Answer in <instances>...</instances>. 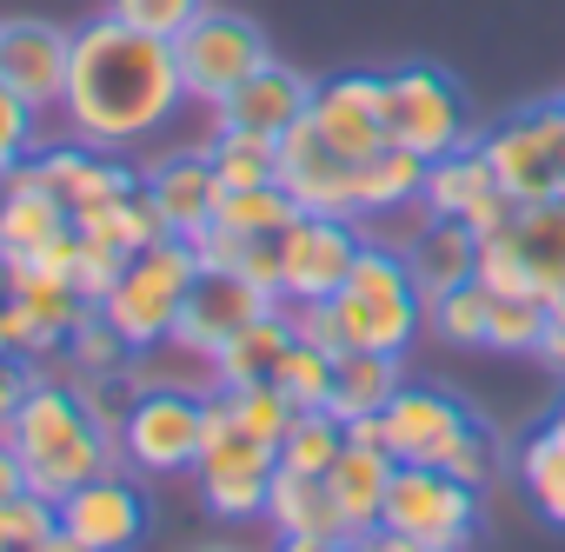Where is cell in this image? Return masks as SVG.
<instances>
[{"mask_svg": "<svg viewBox=\"0 0 565 552\" xmlns=\"http://www.w3.org/2000/svg\"><path fill=\"white\" fill-rule=\"evenodd\" d=\"M472 426H479V413L466 400L439 393V386H399L380 413L393 466H452V453Z\"/></svg>", "mask_w": 565, "mask_h": 552, "instance_id": "4fadbf2b", "label": "cell"}, {"mask_svg": "<svg viewBox=\"0 0 565 552\" xmlns=\"http://www.w3.org/2000/svg\"><path fill=\"white\" fill-rule=\"evenodd\" d=\"M67 226H74V213L47 193L41 160L28 153L21 167H8V193H0V259H8V266H34Z\"/></svg>", "mask_w": 565, "mask_h": 552, "instance_id": "ffe728a7", "label": "cell"}, {"mask_svg": "<svg viewBox=\"0 0 565 552\" xmlns=\"http://www.w3.org/2000/svg\"><path fill=\"white\" fill-rule=\"evenodd\" d=\"M499 233H505V246H512V259H519V273H525V287H532L545 307L565 300V200L519 206Z\"/></svg>", "mask_w": 565, "mask_h": 552, "instance_id": "cb8c5ba5", "label": "cell"}, {"mask_svg": "<svg viewBox=\"0 0 565 552\" xmlns=\"http://www.w3.org/2000/svg\"><path fill=\"white\" fill-rule=\"evenodd\" d=\"M200 552H246V545H200Z\"/></svg>", "mask_w": 565, "mask_h": 552, "instance_id": "f5cc1de1", "label": "cell"}, {"mask_svg": "<svg viewBox=\"0 0 565 552\" xmlns=\"http://www.w3.org/2000/svg\"><path fill=\"white\" fill-rule=\"evenodd\" d=\"M41 552H87V545H81V539H67V532H54V539H47Z\"/></svg>", "mask_w": 565, "mask_h": 552, "instance_id": "681fc988", "label": "cell"}, {"mask_svg": "<svg viewBox=\"0 0 565 552\" xmlns=\"http://www.w3.org/2000/svg\"><path fill=\"white\" fill-rule=\"evenodd\" d=\"M333 367H340V360H333L327 347H313V340H300V333H294V347H287V360H279L273 386L287 393L300 413H320V406L333 400Z\"/></svg>", "mask_w": 565, "mask_h": 552, "instance_id": "8d00e7d4", "label": "cell"}, {"mask_svg": "<svg viewBox=\"0 0 565 552\" xmlns=\"http://www.w3.org/2000/svg\"><path fill=\"white\" fill-rule=\"evenodd\" d=\"M8 492H28V473H21V459H14V446H8V433H0V499Z\"/></svg>", "mask_w": 565, "mask_h": 552, "instance_id": "7dc6e473", "label": "cell"}, {"mask_svg": "<svg viewBox=\"0 0 565 552\" xmlns=\"http://www.w3.org/2000/svg\"><path fill=\"white\" fill-rule=\"evenodd\" d=\"M206 160L220 173V187H266L273 180V140L266 134H239V127H213L206 134Z\"/></svg>", "mask_w": 565, "mask_h": 552, "instance_id": "e575fe53", "label": "cell"}, {"mask_svg": "<svg viewBox=\"0 0 565 552\" xmlns=\"http://www.w3.org/2000/svg\"><path fill=\"white\" fill-rule=\"evenodd\" d=\"M499 466H505V446H499V433L479 420V426L459 439V453H452V466H446V473H452V479H466L472 492H486V486L499 479Z\"/></svg>", "mask_w": 565, "mask_h": 552, "instance_id": "ee69618b", "label": "cell"}, {"mask_svg": "<svg viewBox=\"0 0 565 552\" xmlns=\"http://www.w3.org/2000/svg\"><path fill=\"white\" fill-rule=\"evenodd\" d=\"M127 360H134V347L100 320V307L87 314V327L67 340V353L54 360V367H41V373H127Z\"/></svg>", "mask_w": 565, "mask_h": 552, "instance_id": "f35d334b", "label": "cell"}, {"mask_svg": "<svg viewBox=\"0 0 565 552\" xmlns=\"http://www.w3.org/2000/svg\"><path fill=\"white\" fill-rule=\"evenodd\" d=\"M173 54H180L186 100H200V107H220L226 94H239V87L273 61L266 34H259L253 21H239V14H220V8H206V14L173 41Z\"/></svg>", "mask_w": 565, "mask_h": 552, "instance_id": "30bf717a", "label": "cell"}, {"mask_svg": "<svg viewBox=\"0 0 565 552\" xmlns=\"http://www.w3.org/2000/svg\"><path fill=\"white\" fill-rule=\"evenodd\" d=\"M206 439V400L200 393H140L120 426V459L140 479H180L193 473Z\"/></svg>", "mask_w": 565, "mask_h": 552, "instance_id": "7c38bea8", "label": "cell"}, {"mask_svg": "<svg viewBox=\"0 0 565 552\" xmlns=\"http://www.w3.org/2000/svg\"><path fill=\"white\" fill-rule=\"evenodd\" d=\"M333 153L366 160L386 147V120H380V74H340L327 87H313V114H307Z\"/></svg>", "mask_w": 565, "mask_h": 552, "instance_id": "603a6c76", "label": "cell"}, {"mask_svg": "<svg viewBox=\"0 0 565 552\" xmlns=\"http://www.w3.org/2000/svg\"><path fill=\"white\" fill-rule=\"evenodd\" d=\"M558 386H565V300H552L545 307V333H539V353H532Z\"/></svg>", "mask_w": 565, "mask_h": 552, "instance_id": "bcb514c9", "label": "cell"}, {"mask_svg": "<svg viewBox=\"0 0 565 552\" xmlns=\"http://www.w3.org/2000/svg\"><path fill=\"white\" fill-rule=\"evenodd\" d=\"M419 206H426L433 220H459V226H472L479 240L499 233V226L519 213L512 193L492 180V160H486L479 140H466V147L426 160V193H419Z\"/></svg>", "mask_w": 565, "mask_h": 552, "instance_id": "9a60e30c", "label": "cell"}, {"mask_svg": "<svg viewBox=\"0 0 565 552\" xmlns=\"http://www.w3.org/2000/svg\"><path fill=\"white\" fill-rule=\"evenodd\" d=\"M34 160H41L47 193H54L67 213H87V206H100V200L140 187V173H134L114 147H94V140H61V147H41Z\"/></svg>", "mask_w": 565, "mask_h": 552, "instance_id": "7402d4cb", "label": "cell"}, {"mask_svg": "<svg viewBox=\"0 0 565 552\" xmlns=\"http://www.w3.org/2000/svg\"><path fill=\"white\" fill-rule=\"evenodd\" d=\"M226 406H233V420H239L246 433H259L266 446L287 439V426H294V413H300L287 393L273 386V380H266V386H233V393H226Z\"/></svg>", "mask_w": 565, "mask_h": 552, "instance_id": "60d3db41", "label": "cell"}, {"mask_svg": "<svg viewBox=\"0 0 565 552\" xmlns=\"http://www.w3.org/2000/svg\"><path fill=\"white\" fill-rule=\"evenodd\" d=\"M294 213H300L294 193L279 187V180H266V187H233V193H220L213 226H226V233H287Z\"/></svg>", "mask_w": 565, "mask_h": 552, "instance_id": "d6a6232c", "label": "cell"}, {"mask_svg": "<svg viewBox=\"0 0 565 552\" xmlns=\"http://www.w3.org/2000/svg\"><path fill=\"white\" fill-rule=\"evenodd\" d=\"M419 193H426V160L419 153H406V147H380V153H366V160H353V220L366 226V220H386V213H399V206H419Z\"/></svg>", "mask_w": 565, "mask_h": 552, "instance_id": "484cf974", "label": "cell"}, {"mask_svg": "<svg viewBox=\"0 0 565 552\" xmlns=\"http://www.w3.org/2000/svg\"><path fill=\"white\" fill-rule=\"evenodd\" d=\"M0 314H8V340H14L21 360L54 367L67 353V340L87 327L94 300H81L47 266H8V300H0Z\"/></svg>", "mask_w": 565, "mask_h": 552, "instance_id": "8fae6325", "label": "cell"}, {"mask_svg": "<svg viewBox=\"0 0 565 552\" xmlns=\"http://www.w3.org/2000/svg\"><path fill=\"white\" fill-rule=\"evenodd\" d=\"M294 333L327 347L333 360L340 353H406L426 327V300L413 287V273H406V253L366 240L353 273H347V287L333 300H307V307H287Z\"/></svg>", "mask_w": 565, "mask_h": 552, "instance_id": "7a4b0ae2", "label": "cell"}, {"mask_svg": "<svg viewBox=\"0 0 565 552\" xmlns=\"http://www.w3.org/2000/svg\"><path fill=\"white\" fill-rule=\"evenodd\" d=\"M61 532V506L41 492H8L0 499V552H41Z\"/></svg>", "mask_w": 565, "mask_h": 552, "instance_id": "ab89813d", "label": "cell"}, {"mask_svg": "<svg viewBox=\"0 0 565 552\" xmlns=\"http://www.w3.org/2000/svg\"><path fill=\"white\" fill-rule=\"evenodd\" d=\"M366 246L360 220L340 213H294V226L279 233V307H307V300H333L347 287V273Z\"/></svg>", "mask_w": 565, "mask_h": 552, "instance_id": "9c48e42d", "label": "cell"}, {"mask_svg": "<svg viewBox=\"0 0 565 552\" xmlns=\"http://www.w3.org/2000/svg\"><path fill=\"white\" fill-rule=\"evenodd\" d=\"M193 273H200V253H193V240H153V246H140L127 266H120V280H114V294L100 300V320L140 353V347H160V340H173V327H180V307H186V287H193Z\"/></svg>", "mask_w": 565, "mask_h": 552, "instance_id": "277c9868", "label": "cell"}, {"mask_svg": "<svg viewBox=\"0 0 565 552\" xmlns=\"http://www.w3.org/2000/svg\"><path fill=\"white\" fill-rule=\"evenodd\" d=\"M0 353H14V340H8V314H0Z\"/></svg>", "mask_w": 565, "mask_h": 552, "instance_id": "f907efd6", "label": "cell"}, {"mask_svg": "<svg viewBox=\"0 0 565 552\" xmlns=\"http://www.w3.org/2000/svg\"><path fill=\"white\" fill-rule=\"evenodd\" d=\"M486 314H492V294L479 280H466V287H446L426 300V333L446 347H486Z\"/></svg>", "mask_w": 565, "mask_h": 552, "instance_id": "836d02e7", "label": "cell"}, {"mask_svg": "<svg viewBox=\"0 0 565 552\" xmlns=\"http://www.w3.org/2000/svg\"><path fill=\"white\" fill-rule=\"evenodd\" d=\"M273 473H279V446H266L259 433H246L233 420L226 393H213L206 400V439H200V459H193V486H200L206 512L226 519V526L266 519Z\"/></svg>", "mask_w": 565, "mask_h": 552, "instance_id": "5b68a950", "label": "cell"}, {"mask_svg": "<svg viewBox=\"0 0 565 552\" xmlns=\"http://www.w3.org/2000/svg\"><path fill=\"white\" fill-rule=\"evenodd\" d=\"M479 147H486V160H492V180L512 193V206L565 200V100L519 107V114L499 120Z\"/></svg>", "mask_w": 565, "mask_h": 552, "instance_id": "52a82bcc", "label": "cell"}, {"mask_svg": "<svg viewBox=\"0 0 565 552\" xmlns=\"http://www.w3.org/2000/svg\"><path fill=\"white\" fill-rule=\"evenodd\" d=\"M0 433H8V446H14V459H21V473H28V492H41V499H54V506H61L74 486H87V479L127 466V459H120V433H107V426L81 406V393H74L61 373H41L34 393L14 406V420L0 426Z\"/></svg>", "mask_w": 565, "mask_h": 552, "instance_id": "3957f363", "label": "cell"}, {"mask_svg": "<svg viewBox=\"0 0 565 552\" xmlns=\"http://www.w3.org/2000/svg\"><path fill=\"white\" fill-rule=\"evenodd\" d=\"M472 266H479V233L459 226V220H426L413 233V246H406V273H413L419 300H433L446 287H466Z\"/></svg>", "mask_w": 565, "mask_h": 552, "instance_id": "4316f807", "label": "cell"}, {"mask_svg": "<svg viewBox=\"0 0 565 552\" xmlns=\"http://www.w3.org/2000/svg\"><path fill=\"white\" fill-rule=\"evenodd\" d=\"M147 526H153V506H147L134 466H114L61 499V532L81 539L87 552H140Z\"/></svg>", "mask_w": 565, "mask_h": 552, "instance_id": "5bb4252c", "label": "cell"}, {"mask_svg": "<svg viewBox=\"0 0 565 552\" xmlns=\"http://www.w3.org/2000/svg\"><path fill=\"white\" fill-rule=\"evenodd\" d=\"M28 153H41V107H28L0 81V167H21Z\"/></svg>", "mask_w": 565, "mask_h": 552, "instance_id": "7bdbcfd3", "label": "cell"}, {"mask_svg": "<svg viewBox=\"0 0 565 552\" xmlns=\"http://www.w3.org/2000/svg\"><path fill=\"white\" fill-rule=\"evenodd\" d=\"M266 526H273V539H294V532L340 539V545L353 539V532H347V512H340V499H333V486H327V479H313V473H287V466L273 473Z\"/></svg>", "mask_w": 565, "mask_h": 552, "instance_id": "d4e9b609", "label": "cell"}, {"mask_svg": "<svg viewBox=\"0 0 565 552\" xmlns=\"http://www.w3.org/2000/svg\"><path fill=\"white\" fill-rule=\"evenodd\" d=\"M74 226H81L87 240H107V246H120V253H140V246L167 240V226H160V213H153L147 187H127V193H114V200H100V206L74 213Z\"/></svg>", "mask_w": 565, "mask_h": 552, "instance_id": "1f68e13d", "label": "cell"}, {"mask_svg": "<svg viewBox=\"0 0 565 552\" xmlns=\"http://www.w3.org/2000/svg\"><path fill=\"white\" fill-rule=\"evenodd\" d=\"M0 193H8V167H0Z\"/></svg>", "mask_w": 565, "mask_h": 552, "instance_id": "db71d44e", "label": "cell"}, {"mask_svg": "<svg viewBox=\"0 0 565 552\" xmlns=\"http://www.w3.org/2000/svg\"><path fill=\"white\" fill-rule=\"evenodd\" d=\"M380 120H386V140L406 147V153H419V160H439V153H452V147L472 140L466 100H459V87L439 67L380 74Z\"/></svg>", "mask_w": 565, "mask_h": 552, "instance_id": "ba28073f", "label": "cell"}, {"mask_svg": "<svg viewBox=\"0 0 565 552\" xmlns=\"http://www.w3.org/2000/svg\"><path fill=\"white\" fill-rule=\"evenodd\" d=\"M34 380H41V367H34V360L0 353V426H8V420H14V406L34 393Z\"/></svg>", "mask_w": 565, "mask_h": 552, "instance_id": "f6af8a7d", "label": "cell"}, {"mask_svg": "<svg viewBox=\"0 0 565 552\" xmlns=\"http://www.w3.org/2000/svg\"><path fill=\"white\" fill-rule=\"evenodd\" d=\"M406 386V353H340L333 367V400L327 413L347 426V420H366V413H386V400Z\"/></svg>", "mask_w": 565, "mask_h": 552, "instance_id": "f546056e", "label": "cell"}, {"mask_svg": "<svg viewBox=\"0 0 565 552\" xmlns=\"http://www.w3.org/2000/svg\"><path fill=\"white\" fill-rule=\"evenodd\" d=\"M273 307H279V294L253 287L246 273H233V266H200V273H193V287H186V307H180L173 340L213 360L239 327H253V320L273 314Z\"/></svg>", "mask_w": 565, "mask_h": 552, "instance_id": "2e32d148", "label": "cell"}, {"mask_svg": "<svg viewBox=\"0 0 565 552\" xmlns=\"http://www.w3.org/2000/svg\"><path fill=\"white\" fill-rule=\"evenodd\" d=\"M307 114H313V81L294 74V67H279V61H266L239 94H226V100L213 107V127H239V134L279 140L287 127H300Z\"/></svg>", "mask_w": 565, "mask_h": 552, "instance_id": "44dd1931", "label": "cell"}, {"mask_svg": "<svg viewBox=\"0 0 565 552\" xmlns=\"http://www.w3.org/2000/svg\"><path fill=\"white\" fill-rule=\"evenodd\" d=\"M287 347H294V320H287V307H273V314H259L253 327H239V333L213 353L220 393H233V386H266V380L279 373V360H287Z\"/></svg>", "mask_w": 565, "mask_h": 552, "instance_id": "f1b7e54d", "label": "cell"}, {"mask_svg": "<svg viewBox=\"0 0 565 552\" xmlns=\"http://www.w3.org/2000/svg\"><path fill=\"white\" fill-rule=\"evenodd\" d=\"M327 486H333V499H340V512H347V532L360 539V532H373V526H380V512H386L393 453L347 439V446H340V459L327 466Z\"/></svg>", "mask_w": 565, "mask_h": 552, "instance_id": "83f0119b", "label": "cell"}, {"mask_svg": "<svg viewBox=\"0 0 565 552\" xmlns=\"http://www.w3.org/2000/svg\"><path fill=\"white\" fill-rule=\"evenodd\" d=\"M539 333H545V300L539 294H492L486 353H539Z\"/></svg>", "mask_w": 565, "mask_h": 552, "instance_id": "74e56055", "label": "cell"}, {"mask_svg": "<svg viewBox=\"0 0 565 552\" xmlns=\"http://www.w3.org/2000/svg\"><path fill=\"white\" fill-rule=\"evenodd\" d=\"M479 499L486 492H472L446 466H393L380 526L399 532L419 552H472L479 545V526H486V506Z\"/></svg>", "mask_w": 565, "mask_h": 552, "instance_id": "8992f818", "label": "cell"}, {"mask_svg": "<svg viewBox=\"0 0 565 552\" xmlns=\"http://www.w3.org/2000/svg\"><path fill=\"white\" fill-rule=\"evenodd\" d=\"M107 14L140 28V34H160V41H180L200 14H206V0H107Z\"/></svg>", "mask_w": 565, "mask_h": 552, "instance_id": "b9f144b4", "label": "cell"}, {"mask_svg": "<svg viewBox=\"0 0 565 552\" xmlns=\"http://www.w3.org/2000/svg\"><path fill=\"white\" fill-rule=\"evenodd\" d=\"M180 100H186V81H180L173 41L140 34L114 14H100L74 34L67 94H61V114H67L74 140H94V147L120 153V147L160 134L180 114Z\"/></svg>", "mask_w": 565, "mask_h": 552, "instance_id": "6da1fadb", "label": "cell"}, {"mask_svg": "<svg viewBox=\"0 0 565 552\" xmlns=\"http://www.w3.org/2000/svg\"><path fill=\"white\" fill-rule=\"evenodd\" d=\"M0 300H8V259H0Z\"/></svg>", "mask_w": 565, "mask_h": 552, "instance_id": "816d5d0a", "label": "cell"}, {"mask_svg": "<svg viewBox=\"0 0 565 552\" xmlns=\"http://www.w3.org/2000/svg\"><path fill=\"white\" fill-rule=\"evenodd\" d=\"M273 180L294 193L300 213H340L353 220V160L327 147V134L313 120L287 127L273 140Z\"/></svg>", "mask_w": 565, "mask_h": 552, "instance_id": "e0dca14e", "label": "cell"}, {"mask_svg": "<svg viewBox=\"0 0 565 552\" xmlns=\"http://www.w3.org/2000/svg\"><path fill=\"white\" fill-rule=\"evenodd\" d=\"M67 61H74V34H61L47 21H0V81H8L28 107H41V114L61 107Z\"/></svg>", "mask_w": 565, "mask_h": 552, "instance_id": "d6986e66", "label": "cell"}, {"mask_svg": "<svg viewBox=\"0 0 565 552\" xmlns=\"http://www.w3.org/2000/svg\"><path fill=\"white\" fill-rule=\"evenodd\" d=\"M512 473H519L525 499L539 506V519L565 526V420H558V413H552V420H539V426L519 439Z\"/></svg>", "mask_w": 565, "mask_h": 552, "instance_id": "4dcf8cb0", "label": "cell"}, {"mask_svg": "<svg viewBox=\"0 0 565 552\" xmlns=\"http://www.w3.org/2000/svg\"><path fill=\"white\" fill-rule=\"evenodd\" d=\"M140 187H147V200H153V213H160V226L173 240H200L213 226V213H220V193H226L220 173H213V160H206V147L160 153L140 173Z\"/></svg>", "mask_w": 565, "mask_h": 552, "instance_id": "ac0fdd59", "label": "cell"}, {"mask_svg": "<svg viewBox=\"0 0 565 552\" xmlns=\"http://www.w3.org/2000/svg\"><path fill=\"white\" fill-rule=\"evenodd\" d=\"M340 446H347V426L320 406V413H294V426H287V439H279V466L287 473H313V479H327V466L340 459Z\"/></svg>", "mask_w": 565, "mask_h": 552, "instance_id": "d590c367", "label": "cell"}, {"mask_svg": "<svg viewBox=\"0 0 565 552\" xmlns=\"http://www.w3.org/2000/svg\"><path fill=\"white\" fill-rule=\"evenodd\" d=\"M558 420H565V400H558Z\"/></svg>", "mask_w": 565, "mask_h": 552, "instance_id": "11a10c76", "label": "cell"}, {"mask_svg": "<svg viewBox=\"0 0 565 552\" xmlns=\"http://www.w3.org/2000/svg\"><path fill=\"white\" fill-rule=\"evenodd\" d=\"M273 552H347L340 539H313V532H294V539H273Z\"/></svg>", "mask_w": 565, "mask_h": 552, "instance_id": "c3c4849f", "label": "cell"}]
</instances>
